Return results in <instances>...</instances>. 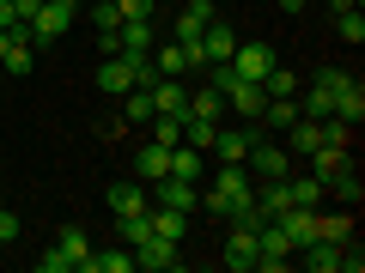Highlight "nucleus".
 Masks as SVG:
<instances>
[{
	"label": "nucleus",
	"mask_w": 365,
	"mask_h": 273,
	"mask_svg": "<svg viewBox=\"0 0 365 273\" xmlns=\"http://www.w3.org/2000/svg\"><path fill=\"white\" fill-rule=\"evenodd\" d=\"M244 170H250L256 182H280V176H292V152H287V146H274V140H262V128H250Z\"/></svg>",
	"instance_id": "nucleus-1"
},
{
	"label": "nucleus",
	"mask_w": 365,
	"mask_h": 273,
	"mask_svg": "<svg viewBox=\"0 0 365 273\" xmlns=\"http://www.w3.org/2000/svg\"><path fill=\"white\" fill-rule=\"evenodd\" d=\"M73 18H79V6H73V0H43V6H37V18H31V49H49V43H61Z\"/></svg>",
	"instance_id": "nucleus-2"
},
{
	"label": "nucleus",
	"mask_w": 365,
	"mask_h": 273,
	"mask_svg": "<svg viewBox=\"0 0 365 273\" xmlns=\"http://www.w3.org/2000/svg\"><path fill=\"white\" fill-rule=\"evenodd\" d=\"M86 255H91V237L79 231V225H61L55 249H49V255H37V267H43V273H73Z\"/></svg>",
	"instance_id": "nucleus-3"
},
{
	"label": "nucleus",
	"mask_w": 365,
	"mask_h": 273,
	"mask_svg": "<svg viewBox=\"0 0 365 273\" xmlns=\"http://www.w3.org/2000/svg\"><path fill=\"white\" fill-rule=\"evenodd\" d=\"M146 200H153V207H177V213H195V200H201V182H182V176H158V182H146Z\"/></svg>",
	"instance_id": "nucleus-4"
},
{
	"label": "nucleus",
	"mask_w": 365,
	"mask_h": 273,
	"mask_svg": "<svg viewBox=\"0 0 365 273\" xmlns=\"http://www.w3.org/2000/svg\"><path fill=\"white\" fill-rule=\"evenodd\" d=\"M274 225H280V231L292 237V255H299L304 243H317V237H323V219H317V207H287Z\"/></svg>",
	"instance_id": "nucleus-5"
},
{
	"label": "nucleus",
	"mask_w": 365,
	"mask_h": 273,
	"mask_svg": "<svg viewBox=\"0 0 365 273\" xmlns=\"http://www.w3.org/2000/svg\"><path fill=\"white\" fill-rule=\"evenodd\" d=\"M134 267L140 273H170V267H182V255H177L170 237H146V243H134Z\"/></svg>",
	"instance_id": "nucleus-6"
},
{
	"label": "nucleus",
	"mask_w": 365,
	"mask_h": 273,
	"mask_svg": "<svg viewBox=\"0 0 365 273\" xmlns=\"http://www.w3.org/2000/svg\"><path fill=\"white\" fill-rule=\"evenodd\" d=\"M274 61H280L274 43H237V49H232V73H237V79H262Z\"/></svg>",
	"instance_id": "nucleus-7"
},
{
	"label": "nucleus",
	"mask_w": 365,
	"mask_h": 273,
	"mask_svg": "<svg viewBox=\"0 0 365 273\" xmlns=\"http://www.w3.org/2000/svg\"><path fill=\"white\" fill-rule=\"evenodd\" d=\"M110 219H128V213H146V182H110V195H104Z\"/></svg>",
	"instance_id": "nucleus-8"
},
{
	"label": "nucleus",
	"mask_w": 365,
	"mask_h": 273,
	"mask_svg": "<svg viewBox=\"0 0 365 273\" xmlns=\"http://www.w3.org/2000/svg\"><path fill=\"white\" fill-rule=\"evenodd\" d=\"M262 104H268V91H262V79H237L232 91H225V109H237L244 122L262 116Z\"/></svg>",
	"instance_id": "nucleus-9"
},
{
	"label": "nucleus",
	"mask_w": 365,
	"mask_h": 273,
	"mask_svg": "<svg viewBox=\"0 0 365 273\" xmlns=\"http://www.w3.org/2000/svg\"><path fill=\"white\" fill-rule=\"evenodd\" d=\"M213 18H220V13H213L207 0H182V13H177V43H201V31H207Z\"/></svg>",
	"instance_id": "nucleus-10"
},
{
	"label": "nucleus",
	"mask_w": 365,
	"mask_h": 273,
	"mask_svg": "<svg viewBox=\"0 0 365 273\" xmlns=\"http://www.w3.org/2000/svg\"><path fill=\"white\" fill-rule=\"evenodd\" d=\"M329 116H341V122H353V128H359V122H365V85H359V79H341V85H335V109H329Z\"/></svg>",
	"instance_id": "nucleus-11"
},
{
	"label": "nucleus",
	"mask_w": 365,
	"mask_h": 273,
	"mask_svg": "<svg viewBox=\"0 0 365 273\" xmlns=\"http://www.w3.org/2000/svg\"><path fill=\"white\" fill-rule=\"evenodd\" d=\"M232 49H237V31L225 25V18H213V25L201 31V55H207V67L213 61H232Z\"/></svg>",
	"instance_id": "nucleus-12"
},
{
	"label": "nucleus",
	"mask_w": 365,
	"mask_h": 273,
	"mask_svg": "<svg viewBox=\"0 0 365 273\" xmlns=\"http://www.w3.org/2000/svg\"><path fill=\"white\" fill-rule=\"evenodd\" d=\"M250 128H256V122H250ZM250 128H220L207 152L220 158V164H244V152H250Z\"/></svg>",
	"instance_id": "nucleus-13"
},
{
	"label": "nucleus",
	"mask_w": 365,
	"mask_h": 273,
	"mask_svg": "<svg viewBox=\"0 0 365 273\" xmlns=\"http://www.w3.org/2000/svg\"><path fill=\"white\" fill-rule=\"evenodd\" d=\"M280 134H287V152L292 158H311L317 146H323V122H311V116H299L292 128H280Z\"/></svg>",
	"instance_id": "nucleus-14"
},
{
	"label": "nucleus",
	"mask_w": 365,
	"mask_h": 273,
	"mask_svg": "<svg viewBox=\"0 0 365 273\" xmlns=\"http://www.w3.org/2000/svg\"><path fill=\"white\" fill-rule=\"evenodd\" d=\"M158 176H170V146H140L134 152V182H158Z\"/></svg>",
	"instance_id": "nucleus-15"
},
{
	"label": "nucleus",
	"mask_w": 365,
	"mask_h": 273,
	"mask_svg": "<svg viewBox=\"0 0 365 273\" xmlns=\"http://www.w3.org/2000/svg\"><path fill=\"white\" fill-rule=\"evenodd\" d=\"M323 188L341 200V207H359V200H365V182H359V170H353V164H341L335 176H323Z\"/></svg>",
	"instance_id": "nucleus-16"
},
{
	"label": "nucleus",
	"mask_w": 365,
	"mask_h": 273,
	"mask_svg": "<svg viewBox=\"0 0 365 273\" xmlns=\"http://www.w3.org/2000/svg\"><path fill=\"white\" fill-rule=\"evenodd\" d=\"M287 200H292V207H323L329 188H323V176H317V170H304V176H287Z\"/></svg>",
	"instance_id": "nucleus-17"
},
{
	"label": "nucleus",
	"mask_w": 365,
	"mask_h": 273,
	"mask_svg": "<svg viewBox=\"0 0 365 273\" xmlns=\"http://www.w3.org/2000/svg\"><path fill=\"white\" fill-rule=\"evenodd\" d=\"M225 267H237V273H250V267H256V231L232 225V237H225Z\"/></svg>",
	"instance_id": "nucleus-18"
},
{
	"label": "nucleus",
	"mask_w": 365,
	"mask_h": 273,
	"mask_svg": "<svg viewBox=\"0 0 365 273\" xmlns=\"http://www.w3.org/2000/svg\"><path fill=\"white\" fill-rule=\"evenodd\" d=\"M128 85H134L128 61H122V55H104V61H98V91H104V97H122Z\"/></svg>",
	"instance_id": "nucleus-19"
},
{
	"label": "nucleus",
	"mask_w": 365,
	"mask_h": 273,
	"mask_svg": "<svg viewBox=\"0 0 365 273\" xmlns=\"http://www.w3.org/2000/svg\"><path fill=\"white\" fill-rule=\"evenodd\" d=\"M170 176L207 182V152H195V146H170Z\"/></svg>",
	"instance_id": "nucleus-20"
},
{
	"label": "nucleus",
	"mask_w": 365,
	"mask_h": 273,
	"mask_svg": "<svg viewBox=\"0 0 365 273\" xmlns=\"http://www.w3.org/2000/svg\"><path fill=\"white\" fill-rule=\"evenodd\" d=\"M341 249H347V243H329V237H317V243H304L299 255H304V267H311V273H335V267H341Z\"/></svg>",
	"instance_id": "nucleus-21"
},
{
	"label": "nucleus",
	"mask_w": 365,
	"mask_h": 273,
	"mask_svg": "<svg viewBox=\"0 0 365 273\" xmlns=\"http://www.w3.org/2000/svg\"><path fill=\"white\" fill-rule=\"evenodd\" d=\"M153 104H158V116H189V91H182L177 85V79H158V85H153Z\"/></svg>",
	"instance_id": "nucleus-22"
},
{
	"label": "nucleus",
	"mask_w": 365,
	"mask_h": 273,
	"mask_svg": "<svg viewBox=\"0 0 365 273\" xmlns=\"http://www.w3.org/2000/svg\"><path fill=\"white\" fill-rule=\"evenodd\" d=\"M146 213H153V237H170V243L189 237V213H177V207H146Z\"/></svg>",
	"instance_id": "nucleus-23"
},
{
	"label": "nucleus",
	"mask_w": 365,
	"mask_h": 273,
	"mask_svg": "<svg viewBox=\"0 0 365 273\" xmlns=\"http://www.w3.org/2000/svg\"><path fill=\"white\" fill-rule=\"evenodd\" d=\"M153 116H158V104H153V91H146V85L122 91V122H153Z\"/></svg>",
	"instance_id": "nucleus-24"
},
{
	"label": "nucleus",
	"mask_w": 365,
	"mask_h": 273,
	"mask_svg": "<svg viewBox=\"0 0 365 273\" xmlns=\"http://www.w3.org/2000/svg\"><path fill=\"white\" fill-rule=\"evenodd\" d=\"M153 67H158V79H182V73H189V55H182V43L153 49Z\"/></svg>",
	"instance_id": "nucleus-25"
},
{
	"label": "nucleus",
	"mask_w": 365,
	"mask_h": 273,
	"mask_svg": "<svg viewBox=\"0 0 365 273\" xmlns=\"http://www.w3.org/2000/svg\"><path fill=\"white\" fill-rule=\"evenodd\" d=\"M262 91H268V97H299V73H292V67H280V61H274L268 73H262Z\"/></svg>",
	"instance_id": "nucleus-26"
},
{
	"label": "nucleus",
	"mask_w": 365,
	"mask_h": 273,
	"mask_svg": "<svg viewBox=\"0 0 365 273\" xmlns=\"http://www.w3.org/2000/svg\"><path fill=\"white\" fill-rule=\"evenodd\" d=\"M329 109H335V91H329V85H317V79H311V91H304V97H299V116L323 122Z\"/></svg>",
	"instance_id": "nucleus-27"
},
{
	"label": "nucleus",
	"mask_w": 365,
	"mask_h": 273,
	"mask_svg": "<svg viewBox=\"0 0 365 273\" xmlns=\"http://www.w3.org/2000/svg\"><path fill=\"white\" fill-rule=\"evenodd\" d=\"M146 207H153V200H146ZM116 231H122V249L146 243V237H153V213H128V219H116Z\"/></svg>",
	"instance_id": "nucleus-28"
},
{
	"label": "nucleus",
	"mask_w": 365,
	"mask_h": 273,
	"mask_svg": "<svg viewBox=\"0 0 365 273\" xmlns=\"http://www.w3.org/2000/svg\"><path fill=\"white\" fill-rule=\"evenodd\" d=\"M189 116H207V122H220V116H225V97H220L213 85H201L195 97H189Z\"/></svg>",
	"instance_id": "nucleus-29"
},
{
	"label": "nucleus",
	"mask_w": 365,
	"mask_h": 273,
	"mask_svg": "<svg viewBox=\"0 0 365 273\" xmlns=\"http://www.w3.org/2000/svg\"><path fill=\"white\" fill-rule=\"evenodd\" d=\"M335 31H341V43L359 49V43H365V13H359V6H353V13H335Z\"/></svg>",
	"instance_id": "nucleus-30"
},
{
	"label": "nucleus",
	"mask_w": 365,
	"mask_h": 273,
	"mask_svg": "<svg viewBox=\"0 0 365 273\" xmlns=\"http://www.w3.org/2000/svg\"><path fill=\"white\" fill-rule=\"evenodd\" d=\"M86 13H91V25H98V37L122 25V13H116V6H110V0H86Z\"/></svg>",
	"instance_id": "nucleus-31"
},
{
	"label": "nucleus",
	"mask_w": 365,
	"mask_h": 273,
	"mask_svg": "<svg viewBox=\"0 0 365 273\" xmlns=\"http://www.w3.org/2000/svg\"><path fill=\"white\" fill-rule=\"evenodd\" d=\"M317 219H323V213H317ZM323 237H329V243H353V219H347V213H329Z\"/></svg>",
	"instance_id": "nucleus-32"
},
{
	"label": "nucleus",
	"mask_w": 365,
	"mask_h": 273,
	"mask_svg": "<svg viewBox=\"0 0 365 273\" xmlns=\"http://www.w3.org/2000/svg\"><path fill=\"white\" fill-rule=\"evenodd\" d=\"M153 140L158 146H182V122L177 116H153Z\"/></svg>",
	"instance_id": "nucleus-33"
},
{
	"label": "nucleus",
	"mask_w": 365,
	"mask_h": 273,
	"mask_svg": "<svg viewBox=\"0 0 365 273\" xmlns=\"http://www.w3.org/2000/svg\"><path fill=\"white\" fill-rule=\"evenodd\" d=\"M110 6H116L122 18H153L158 13V0H110Z\"/></svg>",
	"instance_id": "nucleus-34"
},
{
	"label": "nucleus",
	"mask_w": 365,
	"mask_h": 273,
	"mask_svg": "<svg viewBox=\"0 0 365 273\" xmlns=\"http://www.w3.org/2000/svg\"><path fill=\"white\" fill-rule=\"evenodd\" d=\"M6 6H13V18H19V25H31V18H37V6H43V0H6Z\"/></svg>",
	"instance_id": "nucleus-35"
},
{
	"label": "nucleus",
	"mask_w": 365,
	"mask_h": 273,
	"mask_svg": "<svg viewBox=\"0 0 365 273\" xmlns=\"http://www.w3.org/2000/svg\"><path fill=\"white\" fill-rule=\"evenodd\" d=\"M13 237H19V213L0 207V243H13Z\"/></svg>",
	"instance_id": "nucleus-36"
},
{
	"label": "nucleus",
	"mask_w": 365,
	"mask_h": 273,
	"mask_svg": "<svg viewBox=\"0 0 365 273\" xmlns=\"http://www.w3.org/2000/svg\"><path fill=\"white\" fill-rule=\"evenodd\" d=\"M280 13H304V0H280Z\"/></svg>",
	"instance_id": "nucleus-37"
},
{
	"label": "nucleus",
	"mask_w": 365,
	"mask_h": 273,
	"mask_svg": "<svg viewBox=\"0 0 365 273\" xmlns=\"http://www.w3.org/2000/svg\"><path fill=\"white\" fill-rule=\"evenodd\" d=\"M329 6H335V13H353V6H359V0H329Z\"/></svg>",
	"instance_id": "nucleus-38"
},
{
	"label": "nucleus",
	"mask_w": 365,
	"mask_h": 273,
	"mask_svg": "<svg viewBox=\"0 0 365 273\" xmlns=\"http://www.w3.org/2000/svg\"><path fill=\"white\" fill-rule=\"evenodd\" d=\"M158 6H177V0H158Z\"/></svg>",
	"instance_id": "nucleus-39"
},
{
	"label": "nucleus",
	"mask_w": 365,
	"mask_h": 273,
	"mask_svg": "<svg viewBox=\"0 0 365 273\" xmlns=\"http://www.w3.org/2000/svg\"><path fill=\"white\" fill-rule=\"evenodd\" d=\"M0 207H6V195H0Z\"/></svg>",
	"instance_id": "nucleus-40"
},
{
	"label": "nucleus",
	"mask_w": 365,
	"mask_h": 273,
	"mask_svg": "<svg viewBox=\"0 0 365 273\" xmlns=\"http://www.w3.org/2000/svg\"><path fill=\"white\" fill-rule=\"evenodd\" d=\"M73 6H86V0H73Z\"/></svg>",
	"instance_id": "nucleus-41"
}]
</instances>
